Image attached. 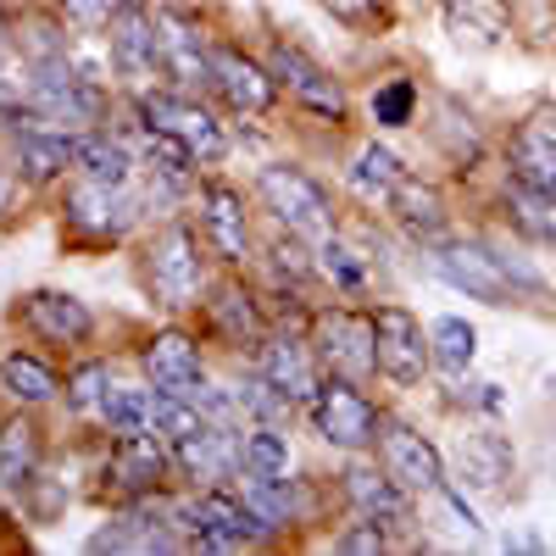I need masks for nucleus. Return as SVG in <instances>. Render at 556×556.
Wrapping results in <instances>:
<instances>
[{
  "label": "nucleus",
  "mask_w": 556,
  "mask_h": 556,
  "mask_svg": "<svg viewBox=\"0 0 556 556\" xmlns=\"http://www.w3.org/2000/svg\"><path fill=\"white\" fill-rule=\"evenodd\" d=\"M139 217H146V201L134 195V184H96V178H67L62 190V223L67 235L84 245H117L128 240Z\"/></svg>",
  "instance_id": "20e7f679"
},
{
  "label": "nucleus",
  "mask_w": 556,
  "mask_h": 556,
  "mask_svg": "<svg viewBox=\"0 0 556 556\" xmlns=\"http://www.w3.org/2000/svg\"><path fill=\"white\" fill-rule=\"evenodd\" d=\"M445 28L456 34V45L490 51L513 34V0H445Z\"/></svg>",
  "instance_id": "bb28decb"
},
{
  "label": "nucleus",
  "mask_w": 556,
  "mask_h": 556,
  "mask_svg": "<svg viewBox=\"0 0 556 556\" xmlns=\"http://www.w3.org/2000/svg\"><path fill=\"white\" fill-rule=\"evenodd\" d=\"M374 323H379V374L401 390L424 384L429 367H434V345L424 334V323H417L406 306H374Z\"/></svg>",
  "instance_id": "9b49d317"
},
{
  "label": "nucleus",
  "mask_w": 556,
  "mask_h": 556,
  "mask_svg": "<svg viewBox=\"0 0 556 556\" xmlns=\"http://www.w3.org/2000/svg\"><path fill=\"white\" fill-rule=\"evenodd\" d=\"M134 112H139V128H162V134L178 139V146H190V156L201 167L228 162V134H223L217 112L201 106V96H184V89L151 84V89H139Z\"/></svg>",
  "instance_id": "423d86ee"
},
{
  "label": "nucleus",
  "mask_w": 556,
  "mask_h": 556,
  "mask_svg": "<svg viewBox=\"0 0 556 556\" xmlns=\"http://www.w3.org/2000/svg\"><path fill=\"white\" fill-rule=\"evenodd\" d=\"M434 273L445 278L451 290H462V295H473V301H490V306H506L518 295V285H513V273H506V262H501V251H490V245H479V240H468V245H434Z\"/></svg>",
  "instance_id": "4468645a"
},
{
  "label": "nucleus",
  "mask_w": 556,
  "mask_h": 556,
  "mask_svg": "<svg viewBox=\"0 0 556 556\" xmlns=\"http://www.w3.org/2000/svg\"><path fill=\"white\" fill-rule=\"evenodd\" d=\"M384 545H390V534L374 518H356L345 534H334V551H384Z\"/></svg>",
  "instance_id": "37998d69"
},
{
  "label": "nucleus",
  "mask_w": 556,
  "mask_h": 556,
  "mask_svg": "<svg viewBox=\"0 0 556 556\" xmlns=\"http://www.w3.org/2000/svg\"><path fill=\"white\" fill-rule=\"evenodd\" d=\"M206 240H201V228L195 223H162L156 235L146 240V290L167 306V312H190L206 301L212 290V267H206Z\"/></svg>",
  "instance_id": "f257e3e1"
},
{
  "label": "nucleus",
  "mask_w": 556,
  "mask_h": 556,
  "mask_svg": "<svg viewBox=\"0 0 556 556\" xmlns=\"http://www.w3.org/2000/svg\"><path fill=\"white\" fill-rule=\"evenodd\" d=\"M384 212H395V223L406 228L412 240H429V245L445 240V201H440L434 184H424V178L406 173V178L395 184V195H390Z\"/></svg>",
  "instance_id": "c85d7f7f"
},
{
  "label": "nucleus",
  "mask_w": 556,
  "mask_h": 556,
  "mask_svg": "<svg viewBox=\"0 0 556 556\" xmlns=\"http://www.w3.org/2000/svg\"><path fill=\"white\" fill-rule=\"evenodd\" d=\"M462 479H468L473 490H506V479H513V445H506L501 434L462 440Z\"/></svg>",
  "instance_id": "72a5a7b5"
},
{
  "label": "nucleus",
  "mask_w": 556,
  "mask_h": 556,
  "mask_svg": "<svg viewBox=\"0 0 556 556\" xmlns=\"http://www.w3.org/2000/svg\"><path fill=\"white\" fill-rule=\"evenodd\" d=\"M212 96L240 117H267L278 101V84L267 62H256L240 45H212Z\"/></svg>",
  "instance_id": "dca6fc26"
},
{
  "label": "nucleus",
  "mask_w": 556,
  "mask_h": 556,
  "mask_svg": "<svg viewBox=\"0 0 556 556\" xmlns=\"http://www.w3.org/2000/svg\"><path fill=\"white\" fill-rule=\"evenodd\" d=\"M401 178H406L401 156H395L390 146H379V139H367V146L356 151V162H351V173H345L351 195H362L367 206H390V195H395Z\"/></svg>",
  "instance_id": "2f4dec72"
},
{
  "label": "nucleus",
  "mask_w": 556,
  "mask_h": 556,
  "mask_svg": "<svg viewBox=\"0 0 556 556\" xmlns=\"http://www.w3.org/2000/svg\"><path fill=\"white\" fill-rule=\"evenodd\" d=\"M506 217H513V228H518L523 240L556 245V195H540V190L513 184V190H506Z\"/></svg>",
  "instance_id": "c9c22d12"
},
{
  "label": "nucleus",
  "mask_w": 556,
  "mask_h": 556,
  "mask_svg": "<svg viewBox=\"0 0 556 556\" xmlns=\"http://www.w3.org/2000/svg\"><path fill=\"white\" fill-rule=\"evenodd\" d=\"M379 468L412 490V495H429V490H445V456L429 434H417L412 424H401V417H384L379 424Z\"/></svg>",
  "instance_id": "9d476101"
},
{
  "label": "nucleus",
  "mask_w": 556,
  "mask_h": 556,
  "mask_svg": "<svg viewBox=\"0 0 556 556\" xmlns=\"http://www.w3.org/2000/svg\"><path fill=\"white\" fill-rule=\"evenodd\" d=\"M173 445L162 434H128V440H112V456H106V479L117 484L123 501L134 495H162L173 484Z\"/></svg>",
  "instance_id": "6ab92c4d"
},
{
  "label": "nucleus",
  "mask_w": 556,
  "mask_h": 556,
  "mask_svg": "<svg viewBox=\"0 0 556 556\" xmlns=\"http://www.w3.org/2000/svg\"><path fill=\"white\" fill-rule=\"evenodd\" d=\"M112 390V367L101 356H84L67 367V379H62V395H67V412L78 417H101V401Z\"/></svg>",
  "instance_id": "e433bc0d"
},
{
  "label": "nucleus",
  "mask_w": 556,
  "mask_h": 556,
  "mask_svg": "<svg viewBox=\"0 0 556 556\" xmlns=\"http://www.w3.org/2000/svg\"><path fill=\"white\" fill-rule=\"evenodd\" d=\"M12 139V167L28 190H45V184H56L73 173V146L78 134L56 128V123H23V128H7Z\"/></svg>",
  "instance_id": "4be33fe9"
},
{
  "label": "nucleus",
  "mask_w": 556,
  "mask_h": 556,
  "mask_svg": "<svg viewBox=\"0 0 556 556\" xmlns=\"http://www.w3.org/2000/svg\"><path fill=\"white\" fill-rule=\"evenodd\" d=\"M73 173L78 178H96V184H134L139 156L123 134L112 128H84L78 146H73Z\"/></svg>",
  "instance_id": "a878e982"
},
{
  "label": "nucleus",
  "mask_w": 556,
  "mask_h": 556,
  "mask_svg": "<svg viewBox=\"0 0 556 556\" xmlns=\"http://www.w3.org/2000/svg\"><path fill=\"white\" fill-rule=\"evenodd\" d=\"M101 429L112 440H128V434H156V390L151 384H117L106 390L101 401Z\"/></svg>",
  "instance_id": "7c9ffc66"
},
{
  "label": "nucleus",
  "mask_w": 556,
  "mask_h": 556,
  "mask_svg": "<svg viewBox=\"0 0 556 556\" xmlns=\"http://www.w3.org/2000/svg\"><path fill=\"white\" fill-rule=\"evenodd\" d=\"M195 228L206 251L223 262V267H251L256 262V240H251V212H245V195L223 178H201L195 184Z\"/></svg>",
  "instance_id": "6e6552de"
},
{
  "label": "nucleus",
  "mask_w": 556,
  "mask_h": 556,
  "mask_svg": "<svg viewBox=\"0 0 556 556\" xmlns=\"http://www.w3.org/2000/svg\"><path fill=\"white\" fill-rule=\"evenodd\" d=\"M235 395H240V412H245V429L251 424H273V429H290V417H295V401L278 390L262 367H251V374L235 384Z\"/></svg>",
  "instance_id": "f704fd0d"
},
{
  "label": "nucleus",
  "mask_w": 556,
  "mask_h": 556,
  "mask_svg": "<svg viewBox=\"0 0 556 556\" xmlns=\"http://www.w3.org/2000/svg\"><path fill=\"white\" fill-rule=\"evenodd\" d=\"M156 34H162V84L184 89V96L212 89V39L201 34V23L184 12H156Z\"/></svg>",
  "instance_id": "a211bd4d"
},
{
  "label": "nucleus",
  "mask_w": 556,
  "mask_h": 556,
  "mask_svg": "<svg viewBox=\"0 0 556 556\" xmlns=\"http://www.w3.org/2000/svg\"><path fill=\"white\" fill-rule=\"evenodd\" d=\"M106 34V51H112V67L134 84H162V34H156V12L146 0H128V7L101 28Z\"/></svg>",
  "instance_id": "f8f14e48"
},
{
  "label": "nucleus",
  "mask_w": 556,
  "mask_h": 556,
  "mask_svg": "<svg viewBox=\"0 0 556 556\" xmlns=\"http://www.w3.org/2000/svg\"><path fill=\"white\" fill-rule=\"evenodd\" d=\"M128 7V0H51V12H62L73 28H84V34H101L117 12Z\"/></svg>",
  "instance_id": "a19ab883"
},
{
  "label": "nucleus",
  "mask_w": 556,
  "mask_h": 556,
  "mask_svg": "<svg viewBox=\"0 0 556 556\" xmlns=\"http://www.w3.org/2000/svg\"><path fill=\"white\" fill-rule=\"evenodd\" d=\"M384 7H390V0H323V12H334L351 28H374L384 17Z\"/></svg>",
  "instance_id": "79ce46f5"
},
{
  "label": "nucleus",
  "mask_w": 556,
  "mask_h": 556,
  "mask_svg": "<svg viewBox=\"0 0 556 556\" xmlns=\"http://www.w3.org/2000/svg\"><path fill=\"white\" fill-rule=\"evenodd\" d=\"M17 184H23V178H17V167H12V162H0V212L12 206V195H17Z\"/></svg>",
  "instance_id": "c03bdc74"
},
{
  "label": "nucleus",
  "mask_w": 556,
  "mask_h": 556,
  "mask_svg": "<svg viewBox=\"0 0 556 556\" xmlns=\"http://www.w3.org/2000/svg\"><path fill=\"white\" fill-rule=\"evenodd\" d=\"M306 417H312V429L323 445H334L345 456H362V451H374L379 445V424H384V412L374 406V395H367L362 384L329 374L317 384V395L306 401Z\"/></svg>",
  "instance_id": "0eeeda50"
},
{
  "label": "nucleus",
  "mask_w": 556,
  "mask_h": 556,
  "mask_svg": "<svg viewBox=\"0 0 556 556\" xmlns=\"http://www.w3.org/2000/svg\"><path fill=\"white\" fill-rule=\"evenodd\" d=\"M139 374L146 384L167 390V395H190L206 384V351L190 329H156L146 345H139Z\"/></svg>",
  "instance_id": "f3484780"
},
{
  "label": "nucleus",
  "mask_w": 556,
  "mask_h": 556,
  "mask_svg": "<svg viewBox=\"0 0 556 556\" xmlns=\"http://www.w3.org/2000/svg\"><path fill=\"white\" fill-rule=\"evenodd\" d=\"M317 273L329 278L334 295H345V301H362L367 285H374V267H367V256L351 240H340V228L329 240H317Z\"/></svg>",
  "instance_id": "473e14b6"
},
{
  "label": "nucleus",
  "mask_w": 556,
  "mask_h": 556,
  "mask_svg": "<svg viewBox=\"0 0 556 556\" xmlns=\"http://www.w3.org/2000/svg\"><path fill=\"white\" fill-rule=\"evenodd\" d=\"M340 495L356 518H374V523H406L412 518V490H401L384 468H367V462H351L340 473Z\"/></svg>",
  "instance_id": "393cba45"
},
{
  "label": "nucleus",
  "mask_w": 556,
  "mask_h": 556,
  "mask_svg": "<svg viewBox=\"0 0 556 556\" xmlns=\"http://www.w3.org/2000/svg\"><path fill=\"white\" fill-rule=\"evenodd\" d=\"M256 201H262V212L278 228H285V235H295L306 245L334 235V201H329V190H323V184L306 167H295V162L256 167Z\"/></svg>",
  "instance_id": "f03ea898"
},
{
  "label": "nucleus",
  "mask_w": 556,
  "mask_h": 556,
  "mask_svg": "<svg viewBox=\"0 0 556 556\" xmlns=\"http://www.w3.org/2000/svg\"><path fill=\"white\" fill-rule=\"evenodd\" d=\"M0 390H7L23 412H34V406H51L56 395H62V374L51 362H39L34 351H7L0 356Z\"/></svg>",
  "instance_id": "c756f323"
},
{
  "label": "nucleus",
  "mask_w": 556,
  "mask_h": 556,
  "mask_svg": "<svg viewBox=\"0 0 556 556\" xmlns=\"http://www.w3.org/2000/svg\"><path fill=\"white\" fill-rule=\"evenodd\" d=\"M39 462H45V434L34 417H7L0 424V490H28L39 479Z\"/></svg>",
  "instance_id": "cd10ccee"
},
{
  "label": "nucleus",
  "mask_w": 556,
  "mask_h": 556,
  "mask_svg": "<svg viewBox=\"0 0 556 556\" xmlns=\"http://www.w3.org/2000/svg\"><path fill=\"white\" fill-rule=\"evenodd\" d=\"M23 101L67 134H84L106 117V89L89 78L84 67H73V56H56V62H34L28 67V89Z\"/></svg>",
  "instance_id": "39448f33"
},
{
  "label": "nucleus",
  "mask_w": 556,
  "mask_h": 556,
  "mask_svg": "<svg viewBox=\"0 0 556 556\" xmlns=\"http://www.w3.org/2000/svg\"><path fill=\"white\" fill-rule=\"evenodd\" d=\"M429 345H434V362L451 367V374H468L473 356H479V334H473L468 317H434Z\"/></svg>",
  "instance_id": "58836bf2"
},
{
  "label": "nucleus",
  "mask_w": 556,
  "mask_h": 556,
  "mask_svg": "<svg viewBox=\"0 0 556 556\" xmlns=\"http://www.w3.org/2000/svg\"><path fill=\"white\" fill-rule=\"evenodd\" d=\"M306 334L317 345L323 374H340L351 384L379 379V323L362 306H317L306 317Z\"/></svg>",
  "instance_id": "7ed1b4c3"
},
{
  "label": "nucleus",
  "mask_w": 556,
  "mask_h": 556,
  "mask_svg": "<svg viewBox=\"0 0 556 556\" xmlns=\"http://www.w3.org/2000/svg\"><path fill=\"white\" fill-rule=\"evenodd\" d=\"M506 173L523 190L556 195V112L551 106L513 128V139H506Z\"/></svg>",
  "instance_id": "5701e85b"
},
{
  "label": "nucleus",
  "mask_w": 556,
  "mask_h": 556,
  "mask_svg": "<svg viewBox=\"0 0 556 556\" xmlns=\"http://www.w3.org/2000/svg\"><path fill=\"white\" fill-rule=\"evenodd\" d=\"M240 434L245 429H228V424H201L195 434L173 440V468L178 479H190L195 490L228 484L240 473Z\"/></svg>",
  "instance_id": "412c9836"
},
{
  "label": "nucleus",
  "mask_w": 556,
  "mask_h": 556,
  "mask_svg": "<svg viewBox=\"0 0 556 556\" xmlns=\"http://www.w3.org/2000/svg\"><path fill=\"white\" fill-rule=\"evenodd\" d=\"M206 329L223 340V345H235V351H251L256 356V345L267 340V312H262V301L235 278V267H228V278H217V285L206 290Z\"/></svg>",
  "instance_id": "aec40b11"
},
{
  "label": "nucleus",
  "mask_w": 556,
  "mask_h": 556,
  "mask_svg": "<svg viewBox=\"0 0 556 556\" xmlns=\"http://www.w3.org/2000/svg\"><path fill=\"white\" fill-rule=\"evenodd\" d=\"M235 495L251 506V513L273 529V534H290L295 523H306V490H301V479H273V473H256V468H240L235 479Z\"/></svg>",
  "instance_id": "b1692460"
},
{
  "label": "nucleus",
  "mask_w": 556,
  "mask_h": 556,
  "mask_svg": "<svg viewBox=\"0 0 556 556\" xmlns=\"http://www.w3.org/2000/svg\"><path fill=\"white\" fill-rule=\"evenodd\" d=\"M267 73H273V84H278V96H290V106L312 112L317 123H345V106H351V101H345V84L323 67V62H312L301 45L273 39Z\"/></svg>",
  "instance_id": "1a4fd4ad"
},
{
  "label": "nucleus",
  "mask_w": 556,
  "mask_h": 556,
  "mask_svg": "<svg viewBox=\"0 0 556 556\" xmlns=\"http://www.w3.org/2000/svg\"><path fill=\"white\" fill-rule=\"evenodd\" d=\"M12 62V7L0 0V67Z\"/></svg>",
  "instance_id": "a18cd8bd"
},
{
  "label": "nucleus",
  "mask_w": 556,
  "mask_h": 556,
  "mask_svg": "<svg viewBox=\"0 0 556 556\" xmlns=\"http://www.w3.org/2000/svg\"><path fill=\"white\" fill-rule=\"evenodd\" d=\"M417 117V84L412 78H390L374 89V123L379 128H406Z\"/></svg>",
  "instance_id": "ea45409f"
},
{
  "label": "nucleus",
  "mask_w": 556,
  "mask_h": 556,
  "mask_svg": "<svg viewBox=\"0 0 556 556\" xmlns=\"http://www.w3.org/2000/svg\"><path fill=\"white\" fill-rule=\"evenodd\" d=\"M17 323L51 351H78L96 340V312L67 290H28L17 301Z\"/></svg>",
  "instance_id": "ddd939ff"
},
{
  "label": "nucleus",
  "mask_w": 556,
  "mask_h": 556,
  "mask_svg": "<svg viewBox=\"0 0 556 556\" xmlns=\"http://www.w3.org/2000/svg\"><path fill=\"white\" fill-rule=\"evenodd\" d=\"M240 468H256V473L285 479V473H290V434L273 429V424H251V429L240 434Z\"/></svg>",
  "instance_id": "4c0bfd02"
},
{
  "label": "nucleus",
  "mask_w": 556,
  "mask_h": 556,
  "mask_svg": "<svg viewBox=\"0 0 556 556\" xmlns=\"http://www.w3.org/2000/svg\"><path fill=\"white\" fill-rule=\"evenodd\" d=\"M256 367H262V374L285 390L295 406H306V401L317 395V384L329 379V374H323V362H317L312 334H306V329H285V323H278V329H267V340L256 345Z\"/></svg>",
  "instance_id": "2eb2a0df"
}]
</instances>
